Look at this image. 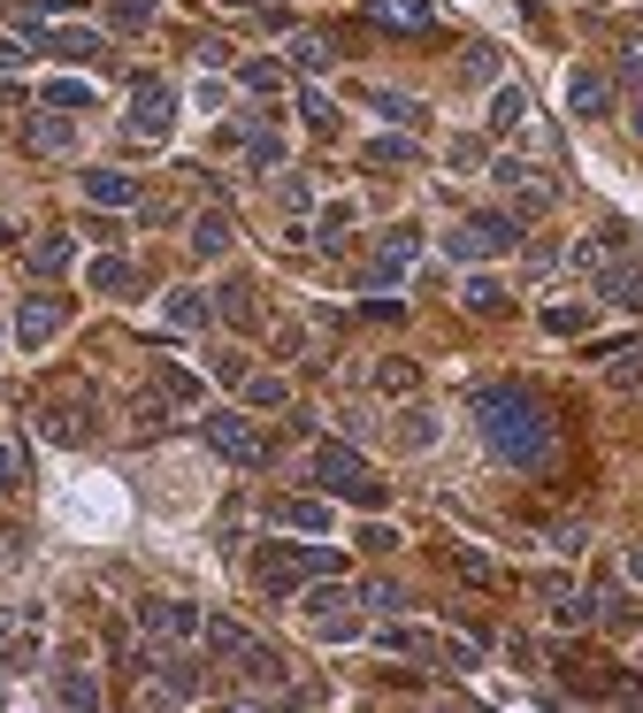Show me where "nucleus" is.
Instances as JSON below:
<instances>
[{
  "instance_id": "7ed1b4c3",
  "label": "nucleus",
  "mask_w": 643,
  "mask_h": 713,
  "mask_svg": "<svg viewBox=\"0 0 643 713\" xmlns=\"http://www.w3.org/2000/svg\"><path fill=\"white\" fill-rule=\"evenodd\" d=\"M253 568H261L269 591H307L315 575H337V552L329 544H261Z\"/></svg>"
},
{
  "instance_id": "9d476101",
  "label": "nucleus",
  "mask_w": 643,
  "mask_h": 713,
  "mask_svg": "<svg viewBox=\"0 0 643 713\" xmlns=\"http://www.w3.org/2000/svg\"><path fill=\"white\" fill-rule=\"evenodd\" d=\"M139 629H146L154 645H184V637H199V606H184V598H146Z\"/></svg>"
},
{
  "instance_id": "2f4dec72",
  "label": "nucleus",
  "mask_w": 643,
  "mask_h": 713,
  "mask_svg": "<svg viewBox=\"0 0 643 713\" xmlns=\"http://www.w3.org/2000/svg\"><path fill=\"white\" fill-rule=\"evenodd\" d=\"M215 307H222V315H230V323H253V284H246V277H230V284H222V300H215Z\"/></svg>"
},
{
  "instance_id": "bb28decb",
  "label": "nucleus",
  "mask_w": 643,
  "mask_h": 713,
  "mask_svg": "<svg viewBox=\"0 0 643 713\" xmlns=\"http://www.w3.org/2000/svg\"><path fill=\"white\" fill-rule=\"evenodd\" d=\"M552 199H559V192H552V177H544V170H528V177L513 184V207H521V215H544Z\"/></svg>"
},
{
  "instance_id": "a878e982",
  "label": "nucleus",
  "mask_w": 643,
  "mask_h": 713,
  "mask_svg": "<svg viewBox=\"0 0 643 713\" xmlns=\"http://www.w3.org/2000/svg\"><path fill=\"white\" fill-rule=\"evenodd\" d=\"M192 253H199V261H222V253H230V215H199V223H192Z\"/></svg>"
},
{
  "instance_id": "423d86ee",
  "label": "nucleus",
  "mask_w": 643,
  "mask_h": 713,
  "mask_svg": "<svg viewBox=\"0 0 643 713\" xmlns=\"http://www.w3.org/2000/svg\"><path fill=\"white\" fill-rule=\"evenodd\" d=\"M513 246H521V215H468V223L445 238L453 261H490V253H513Z\"/></svg>"
},
{
  "instance_id": "b1692460",
  "label": "nucleus",
  "mask_w": 643,
  "mask_h": 713,
  "mask_svg": "<svg viewBox=\"0 0 643 713\" xmlns=\"http://www.w3.org/2000/svg\"><path fill=\"white\" fill-rule=\"evenodd\" d=\"M360 162H368V170H406V162H422V147H414V131H406V139H368Z\"/></svg>"
},
{
  "instance_id": "6e6d98bb",
  "label": "nucleus",
  "mask_w": 643,
  "mask_h": 713,
  "mask_svg": "<svg viewBox=\"0 0 643 713\" xmlns=\"http://www.w3.org/2000/svg\"><path fill=\"white\" fill-rule=\"evenodd\" d=\"M629 39H636V46H643V15H636V23H629Z\"/></svg>"
},
{
  "instance_id": "6e6552de",
  "label": "nucleus",
  "mask_w": 643,
  "mask_h": 713,
  "mask_svg": "<svg viewBox=\"0 0 643 713\" xmlns=\"http://www.w3.org/2000/svg\"><path fill=\"white\" fill-rule=\"evenodd\" d=\"M299 614L315 622V637H352V629H360V622H352V614H360V591L315 575V591H299Z\"/></svg>"
},
{
  "instance_id": "f257e3e1",
  "label": "nucleus",
  "mask_w": 643,
  "mask_h": 713,
  "mask_svg": "<svg viewBox=\"0 0 643 713\" xmlns=\"http://www.w3.org/2000/svg\"><path fill=\"white\" fill-rule=\"evenodd\" d=\"M468 414H476L482 445L513 468H544L552 461V414L521 391V383H476L468 391Z\"/></svg>"
},
{
  "instance_id": "8fccbe9b",
  "label": "nucleus",
  "mask_w": 643,
  "mask_h": 713,
  "mask_svg": "<svg viewBox=\"0 0 643 713\" xmlns=\"http://www.w3.org/2000/svg\"><path fill=\"white\" fill-rule=\"evenodd\" d=\"M0 69H23V46L15 39H0Z\"/></svg>"
},
{
  "instance_id": "cd10ccee",
  "label": "nucleus",
  "mask_w": 643,
  "mask_h": 713,
  "mask_svg": "<svg viewBox=\"0 0 643 713\" xmlns=\"http://www.w3.org/2000/svg\"><path fill=\"white\" fill-rule=\"evenodd\" d=\"M131 422H139V437H154L161 422H168V391H161V383H154V391H139V399H131Z\"/></svg>"
},
{
  "instance_id": "de8ad7c7",
  "label": "nucleus",
  "mask_w": 643,
  "mask_h": 713,
  "mask_svg": "<svg viewBox=\"0 0 643 713\" xmlns=\"http://www.w3.org/2000/svg\"><path fill=\"white\" fill-rule=\"evenodd\" d=\"M284 207H292V215H307V207H315V184H307V177H284Z\"/></svg>"
},
{
  "instance_id": "dca6fc26",
  "label": "nucleus",
  "mask_w": 643,
  "mask_h": 713,
  "mask_svg": "<svg viewBox=\"0 0 643 713\" xmlns=\"http://www.w3.org/2000/svg\"><path fill=\"white\" fill-rule=\"evenodd\" d=\"M39 54H62V62H108L100 31H46V23H39Z\"/></svg>"
},
{
  "instance_id": "20e7f679",
  "label": "nucleus",
  "mask_w": 643,
  "mask_h": 713,
  "mask_svg": "<svg viewBox=\"0 0 643 713\" xmlns=\"http://www.w3.org/2000/svg\"><path fill=\"white\" fill-rule=\"evenodd\" d=\"M92 430H100V407H92V391H85V383H69V391L39 399V437H46V445H85Z\"/></svg>"
},
{
  "instance_id": "4be33fe9",
  "label": "nucleus",
  "mask_w": 643,
  "mask_h": 713,
  "mask_svg": "<svg viewBox=\"0 0 643 713\" xmlns=\"http://www.w3.org/2000/svg\"><path fill=\"white\" fill-rule=\"evenodd\" d=\"M92 292H108V300H131V292H139V261H123V253L92 261Z\"/></svg>"
},
{
  "instance_id": "c9c22d12",
  "label": "nucleus",
  "mask_w": 643,
  "mask_h": 713,
  "mask_svg": "<svg viewBox=\"0 0 643 713\" xmlns=\"http://www.w3.org/2000/svg\"><path fill=\"white\" fill-rule=\"evenodd\" d=\"M360 606H383V614H406V591L375 575V583H360Z\"/></svg>"
},
{
  "instance_id": "f3484780",
  "label": "nucleus",
  "mask_w": 643,
  "mask_h": 713,
  "mask_svg": "<svg viewBox=\"0 0 643 713\" xmlns=\"http://www.w3.org/2000/svg\"><path fill=\"white\" fill-rule=\"evenodd\" d=\"M567 100H575V116H613V77L606 69H575Z\"/></svg>"
},
{
  "instance_id": "e433bc0d",
  "label": "nucleus",
  "mask_w": 643,
  "mask_h": 713,
  "mask_svg": "<svg viewBox=\"0 0 643 713\" xmlns=\"http://www.w3.org/2000/svg\"><path fill=\"white\" fill-rule=\"evenodd\" d=\"M468 307H476V315H498V307H505V284H490V277H468Z\"/></svg>"
},
{
  "instance_id": "4468645a",
  "label": "nucleus",
  "mask_w": 643,
  "mask_h": 713,
  "mask_svg": "<svg viewBox=\"0 0 643 713\" xmlns=\"http://www.w3.org/2000/svg\"><path fill=\"white\" fill-rule=\"evenodd\" d=\"M0 660H8V668H31V660H39V614L0 606Z\"/></svg>"
},
{
  "instance_id": "aec40b11",
  "label": "nucleus",
  "mask_w": 643,
  "mask_h": 713,
  "mask_svg": "<svg viewBox=\"0 0 643 713\" xmlns=\"http://www.w3.org/2000/svg\"><path fill=\"white\" fill-rule=\"evenodd\" d=\"M69 253H77V246H69V230H46V238H31V246H23L31 277H62V269H69Z\"/></svg>"
},
{
  "instance_id": "393cba45",
  "label": "nucleus",
  "mask_w": 643,
  "mask_h": 713,
  "mask_svg": "<svg viewBox=\"0 0 643 713\" xmlns=\"http://www.w3.org/2000/svg\"><path fill=\"white\" fill-rule=\"evenodd\" d=\"M161 323H168V331H199V323H207V300H199L192 284H176V292L161 300Z\"/></svg>"
},
{
  "instance_id": "5701e85b",
  "label": "nucleus",
  "mask_w": 643,
  "mask_h": 713,
  "mask_svg": "<svg viewBox=\"0 0 643 713\" xmlns=\"http://www.w3.org/2000/svg\"><path fill=\"white\" fill-rule=\"evenodd\" d=\"M292 69H299V77H322V69H337V46H329L322 31H299V39H292Z\"/></svg>"
},
{
  "instance_id": "49530a36",
  "label": "nucleus",
  "mask_w": 643,
  "mask_h": 713,
  "mask_svg": "<svg viewBox=\"0 0 643 713\" xmlns=\"http://www.w3.org/2000/svg\"><path fill=\"white\" fill-rule=\"evenodd\" d=\"M460 69H468L476 85H490V77H498V46H468V62H460Z\"/></svg>"
},
{
  "instance_id": "4c0bfd02",
  "label": "nucleus",
  "mask_w": 643,
  "mask_h": 713,
  "mask_svg": "<svg viewBox=\"0 0 643 713\" xmlns=\"http://www.w3.org/2000/svg\"><path fill=\"white\" fill-rule=\"evenodd\" d=\"M46 108H92V93H85L77 77H54V85H46Z\"/></svg>"
},
{
  "instance_id": "f03ea898",
  "label": "nucleus",
  "mask_w": 643,
  "mask_h": 713,
  "mask_svg": "<svg viewBox=\"0 0 643 713\" xmlns=\"http://www.w3.org/2000/svg\"><path fill=\"white\" fill-rule=\"evenodd\" d=\"M207 637H215V652H222V660H230L253 691H284V676H292V668H284V660H276L253 629H238V622H207Z\"/></svg>"
},
{
  "instance_id": "f704fd0d",
  "label": "nucleus",
  "mask_w": 643,
  "mask_h": 713,
  "mask_svg": "<svg viewBox=\"0 0 643 713\" xmlns=\"http://www.w3.org/2000/svg\"><path fill=\"white\" fill-rule=\"evenodd\" d=\"M606 383H621V391H629V383H643V346H621V354L606 360Z\"/></svg>"
},
{
  "instance_id": "58836bf2",
  "label": "nucleus",
  "mask_w": 643,
  "mask_h": 713,
  "mask_svg": "<svg viewBox=\"0 0 643 713\" xmlns=\"http://www.w3.org/2000/svg\"><path fill=\"white\" fill-rule=\"evenodd\" d=\"M399 445H406V453L437 445V422H429V414H406V422H399Z\"/></svg>"
},
{
  "instance_id": "473e14b6",
  "label": "nucleus",
  "mask_w": 643,
  "mask_h": 713,
  "mask_svg": "<svg viewBox=\"0 0 643 713\" xmlns=\"http://www.w3.org/2000/svg\"><path fill=\"white\" fill-rule=\"evenodd\" d=\"M414 383H422L414 360H375V391H414Z\"/></svg>"
},
{
  "instance_id": "ddd939ff",
  "label": "nucleus",
  "mask_w": 643,
  "mask_h": 713,
  "mask_svg": "<svg viewBox=\"0 0 643 713\" xmlns=\"http://www.w3.org/2000/svg\"><path fill=\"white\" fill-rule=\"evenodd\" d=\"M54 331H62V300H54V292H31V300L15 307V338H23V346L39 354V346H46Z\"/></svg>"
},
{
  "instance_id": "37998d69",
  "label": "nucleus",
  "mask_w": 643,
  "mask_h": 713,
  "mask_svg": "<svg viewBox=\"0 0 643 713\" xmlns=\"http://www.w3.org/2000/svg\"><path fill=\"white\" fill-rule=\"evenodd\" d=\"M238 77H246V85H253V93H284V69H276V62H246V69H238Z\"/></svg>"
},
{
  "instance_id": "a18cd8bd",
  "label": "nucleus",
  "mask_w": 643,
  "mask_h": 713,
  "mask_svg": "<svg viewBox=\"0 0 643 713\" xmlns=\"http://www.w3.org/2000/svg\"><path fill=\"white\" fill-rule=\"evenodd\" d=\"M246 399L253 407H284V376H246Z\"/></svg>"
},
{
  "instance_id": "9b49d317",
  "label": "nucleus",
  "mask_w": 643,
  "mask_h": 713,
  "mask_svg": "<svg viewBox=\"0 0 643 713\" xmlns=\"http://www.w3.org/2000/svg\"><path fill=\"white\" fill-rule=\"evenodd\" d=\"M598 307H643V261H598Z\"/></svg>"
},
{
  "instance_id": "72a5a7b5",
  "label": "nucleus",
  "mask_w": 643,
  "mask_h": 713,
  "mask_svg": "<svg viewBox=\"0 0 643 713\" xmlns=\"http://www.w3.org/2000/svg\"><path fill=\"white\" fill-rule=\"evenodd\" d=\"M161 391H168V407H199V376L192 368H161Z\"/></svg>"
},
{
  "instance_id": "a19ab883",
  "label": "nucleus",
  "mask_w": 643,
  "mask_h": 713,
  "mask_svg": "<svg viewBox=\"0 0 643 713\" xmlns=\"http://www.w3.org/2000/svg\"><path fill=\"white\" fill-rule=\"evenodd\" d=\"M299 116H307V123H315V131H337V108H329V100H322L315 85H307V93H299Z\"/></svg>"
},
{
  "instance_id": "39448f33",
  "label": "nucleus",
  "mask_w": 643,
  "mask_h": 713,
  "mask_svg": "<svg viewBox=\"0 0 643 713\" xmlns=\"http://www.w3.org/2000/svg\"><path fill=\"white\" fill-rule=\"evenodd\" d=\"M315 484L345 491L352 507H383V499H391V491L375 484V468H368V461H360L352 445H322V453H315Z\"/></svg>"
},
{
  "instance_id": "4d7b16f0",
  "label": "nucleus",
  "mask_w": 643,
  "mask_h": 713,
  "mask_svg": "<svg viewBox=\"0 0 643 713\" xmlns=\"http://www.w3.org/2000/svg\"><path fill=\"white\" fill-rule=\"evenodd\" d=\"M222 8H261V0H222Z\"/></svg>"
},
{
  "instance_id": "603ef678",
  "label": "nucleus",
  "mask_w": 643,
  "mask_h": 713,
  "mask_svg": "<svg viewBox=\"0 0 643 713\" xmlns=\"http://www.w3.org/2000/svg\"><path fill=\"white\" fill-rule=\"evenodd\" d=\"M15 544H23V530H0V568L15 560Z\"/></svg>"
},
{
  "instance_id": "2eb2a0df",
  "label": "nucleus",
  "mask_w": 643,
  "mask_h": 713,
  "mask_svg": "<svg viewBox=\"0 0 643 713\" xmlns=\"http://www.w3.org/2000/svg\"><path fill=\"white\" fill-rule=\"evenodd\" d=\"M368 8V23H383V31H437V8L429 0H360Z\"/></svg>"
},
{
  "instance_id": "3c124183",
  "label": "nucleus",
  "mask_w": 643,
  "mask_h": 713,
  "mask_svg": "<svg viewBox=\"0 0 643 713\" xmlns=\"http://www.w3.org/2000/svg\"><path fill=\"white\" fill-rule=\"evenodd\" d=\"M15 484V445H0V491Z\"/></svg>"
},
{
  "instance_id": "f8f14e48",
  "label": "nucleus",
  "mask_w": 643,
  "mask_h": 713,
  "mask_svg": "<svg viewBox=\"0 0 643 713\" xmlns=\"http://www.w3.org/2000/svg\"><path fill=\"white\" fill-rule=\"evenodd\" d=\"M414 253H422V238H414V223H399V230H391V238L368 253V269H360V277H368V284H391V277H399Z\"/></svg>"
},
{
  "instance_id": "412c9836",
  "label": "nucleus",
  "mask_w": 643,
  "mask_h": 713,
  "mask_svg": "<svg viewBox=\"0 0 643 713\" xmlns=\"http://www.w3.org/2000/svg\"><path fill=\"white\" fill-rule=\"evenodd\" d=\"M161 699H176V706L199 699V668H192V660H161V683L146 691V706H161Z\"/></svg>"
},
{
  "instance_id": "6ab92c4d",
  "label": "nucleus",
  "mask_w": 643,
  "mask_h": 713,
  "mask_svg": "<svg viewBox=\"0 0 643 713\" xmlns=\"http://www.w3.org/2000/svg\"><path fill=\"white\" fill-rule=\"evenodd\" d=\"M23 147H31V154H69V147H77V123H62V116L46 108V116H31Z\"/></svg>"
},
{
  "instance_id": "09e8293b",
  "label": "nucleus",
  "mask_w": 643,
  "mask_h": 713,
  "mask_svg": "<svg viewBox=\"0 0 643 713\" xmlns=\"http://www.w3.org/2000/svg\"><path fill=\"white\" fill-rule=\"evenodd\" d=\"M460 575H468V583H498V568H490L482 552H460Z\"/></svg>"
},
{
  "instance_id": "0eeeda50",
  "label": "nucleus",
  "mask_w": 643,
  "mask_h": 713,
  "mask_svg": "<svg viewBox=\"0 0 643 713\" xmlns=\"http://www.w3.org/2000/svg\"><path fill=\"white\" fill-rule=\"evenodd\" d=\"M199 430H207V445H215L222 461H238V468H261V461H269V437H261L246 414H230V407H215Z\"/></svg>"
},
{
  "instance_id": "a211bd4d",
  "label": "nucleus",
  "mask_w": 643,
  "mask_h": 713,
  "mask_svg": "<svg viewBox=\"0 0 643 713\" xmlns=\"http://www.w3.org/2000/svg\"><path fill=\"white\" fill-rule=\"evenodd\" d=\"M85 199H92V207H139V177H123V170H85Z\"/></svg>"
},
{
  "instance_id": "1a4fd4ad",
  "label": "nucleus",
  "mask_w": 643,
  "mask_h": 713,
  "mask_svg": "<svg viewBox=\"0 0 643 713\" xmlns=\"http://www.w3.org/2000/svg\"><path fill=\"white\" fill-rule=\"evenodd\" d=\"M168 123H176V93L161 77H139L131 85V131L139 139H168Z\"/></svg>"
},
{
  "instance_id": "864d4df0",
  "label": "nucleus",
  "mask_w": 643,
  "mask_h": 713,
  "mask_svg": "<svg viewBox=\"0 0 643 713\" xmlns=\"http://www.w3.org/2000/svg\"><path fill=\"white\" fill-rule=\"evenodd\" d=\"M629 131H636V139H643V100H636V108H629Z\"/></svg>"
},
{
  "instance_id": "c03bdc74",
  "label": "nucleus",
  "mask_w": 643,
  "mask_h": 713,
  "mask_svg": "<svg viewBox=\"0 0 643 713\" xmlns=\"http://www.w3.org/2000/svg\"><path fill=\"white\" fill-rule=\"evenodd\" d=\"M590 323V307H544V331H559V338H575Z\"/></svg>"
},
{
  "instance_id": "c756f323",
  "label": "nucleus",
  "mask_w": 643,
  "mask_h": 713,
  "mask_svg": "<svg viewBox=\"0 0 643 713\" xmlns=\"http://www.w3.org/2000/svg\"><path fill=\"white\" fill-rule=\"evenodd\" d=\"M521 116H528L521 85H498V100H490V131H521Z\"/></svg>"
},
{
  "instance_id": "79ce46f5",
  "label": "nucleus",
  "mask_w": 643,
  "mask_h": 713,
  "mask_svg": "<svg viewBox=\"0 0 643 713\" xmlns=\"http://www.w3.org/2000/svg\"><path fill=\"white\" fill-rule=\"evenodd\" d=\"M284 522H292V530H307V537H315L322 522H329V507H322V499H299V507H284Z\"/></svg>"
},
{
  "instance_id": "5fc2aeb1",
  "label": "nucleus",
  "mask_w": 643,
  "mask_h": 713,
  "mask_svg": "<svg viewBox=\"0 0 643 713\" xmlns=\"http://www.w3.org/2000/svg\"><path fill=\"white\" fill-rule=\"evenodd\" d=\"M629 575H636V583H643V544H636V552H629Z\"/></svg>"
},
{
  "instance_id": "7c9ffc66",
  "label": "nucleus",
  "mask_w": 643,
  "mask_h": 713,
  "mask_svg": "<svg viewBox=\"0 0 643 713\" xmlns=\"http://www.w3.org/2000/svg\"><path fill=\"white\" fill-rule=\"evenodd\" d=\"M54 699H62V706H100V683H92V676H77V668H69V676H62V683H54Z\"/></svg>"
},
{
  "instance_id": "c85d7f7f",
  "label": "nucleus",
  "mask_w": 643,
  "mask_h": 713,
  "mask_svg": "<svg viewBox=\"0 0 643 713\" xmlns=\"http://www.w3.org/2000/svg\"><path fill=\"white\" fill-rule=\"evenodd\" d=\"M360 100H368L375 116H391V123H422V100H406V93H383V85H375V93H360Z\"/></svg>"
},
{
  "instance_id": "ea45409f",
  "label": "nucleus",
  "mask_w": 643,
  "mask_h": 713,
  "mask_svg": "<svg viewBox=\"0 0 643 713\" xmlns=\"http://www.w3.org/2000/svg\"><path fill=\"white\" fill-rule=\"evenodd\" d=\"M116 8V31H146L154 23V0H108Z\"/></svg>"
}]
</instances>
